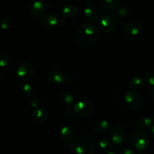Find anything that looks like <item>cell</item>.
Instances as JSON below:
<instances>
[{
    "label": "cell",
    "instance_id": "30",
    "mask_svg": "<svg viewBox=\"0 0 154 154\" xmlns=\"http://www.w3.org/2000/svg\"><path fill=\"white\" fill-rule=\"evenodd\" d=\"M121 154H136V152L134 150H132V149L128 148L126 150H125Z\"/></svg>",
    "mask_w": 154,
    "mask_h": 154
},
{
    "label": "cell",
    "instance_id": "18",
    "mask_svg": "<svg viewBox=\"0 0 154 154\" xmlns=\"http://www.w3.org/2000/svg\"><path fill=\"white\" fill-rule=\"evenodd\" d=\"M78 14V8L74 5H68L62 10V14L66 18H73Z\"/></svg>",
    "mask_w": 154,
    "mask_h": 154
},
{
    "label": "cell",
    "instance_id": "33",
    "mask_svg": "<svg viewBox=\"0 0 154 154\" xmlns=\"http://www.w3.org/2000/svg\"><path fill=\"white\" fill-rule=\"evenodd\" d=\"M138 154H148V153L146 152L145 150H141V151H140V153Z\"/></svg>",
    "mask_w": 154,
    "mask_h": 154
},
{
    "label": "cell",
    "instance_id": "5",
    "mask_svg": "<svg viewBox=\"0 0 154 154\" xmlns=\"http://www.w3.org/2000/svg\"><path fill=\"white\" fill-rule=\"evenodd\" d=\"M126 106L131 110L136 111L140 109L143 105V98L136 90H129L126 93L124 97Z\"/></svg>",
    "mask_w": 154,
    "mask_h": 154
},
{
    "label": "cell",
    "instance_id": "22",
    "mask_svg": "<svg viewBox=\"0 0 154 154\" xmlns=\"http://www.w3.org/2000/svg\"><path fill=\"white\" fill-rule=\"evenodd\" d=\"M20 92L23 96H30L33 93V88L30 84L24 83L20 86Z\"/></svg>",
    "mask_w": 154,
    "mask_h": 154
},
{
    "label": "cell",
    "instance_id": "13",
    "mask_svg": "<svg viewBox=\"0 0 154 154\" xmlns=\"http://www.w3.org/2000/svg\"><path fill=\"white\" fill-rule=\"evenodd\" d=\"M141 30V26L140 23L136 21H132L126 24L124 31L128 35L136 36L140 33Z\"/></svg>",
    "mask_w": 154,
    "mask_h": 154
},
{
    "label": "cell",
    "instance_id": "16",
    "mask_svg": "<svg viewBox=\"0 0 154 154\" xmlns=\"http://www.w3.org/2000/svg\"><path fill=\"white\" fill-rule=\"evenodd\" d=\"M109 127V123L105 120H99L93 125V132L97 134L105 133Z\"/></svg>",
    "mask_w": 154,
    "mask_h": 154
},
{
    "label": "cell",
    "instance_id": "21",
    "mask_svg": "<svg viewBox=\"0 0 154 154\" xmlns=\"http://www.w3.org/2000/svg\"><path fill=\"white\" fill-rule=\"evenodd\" d=\"M98 146H99V149L104 152H108L111 150L112 148V144L109 140L106 139V138H102L98 142Z\"/></svg>",
    "mask_w": 154,
    "mask_h": 154
},
{
    "label": "cell",
    "instance_id": "9",
    "mask_svg": "<svg viewBox=\"0 0 154 154\" xmlns=\"http://www.w3.org/2000/svg\"><path fill=\"white\" fill-rule=\"evenodd\" d=\"M59 19L56 14L53 13L46 14L42 17L41 20V24L45 29H54L58 24Z\"/></svg>",
    "mask_w": 154,
    "mask_h": 154
},
{
    "label": "cell",
    "instance_id": "15",
    "mask_svg": "<svg viewBox=\"0 0 154 154\" xmlns=\"http://www.w3.org/2000/svg\"><path fill=\"white\" fill-rule=\"evenodd\" d=\"M49 117L48 111L44 108H37L33 111V118L38 123H44Z\"/></svg>",
    "mask_w": 154,
    "mask_h": 154
},
{
    "label": "cell",
    "instance_id": "2",
    "mask_svg": "<svg viewBox=\"0 0 154 154\" xmlns=\"http://www.w3.org/2000/svg\"><path fill=\"white\" fill-rule=\"evenodd\" d=\"M72 149L76 154H93L96 150V144L90 135H80L72 141Z\"/></svg>",
    "mask_w": 154,
    "mask_h": 154
},
{
    "label": "cell",
    "instance_id": "23",
    "mask_svg": "<svg viewBox=\"0 0 154 154\" xmlns=\"http://www.w3.org/2000/svg\"><path fill=\"white\" fill-rule=\"evenodd\" d=\"M103 6L106 10H116L118 6V0H103Z\"/></svg>",
    "mask_w": 154,
    "mask_h": 154
},
{
    "label": "cell",
    "instance_id": "31",
    "mask_svg": "<svg viewBox=\"0 0 154 154\" xmlns=\"http://www.w3.org/2000/svg\"><path fill=\"white\" fill-rule=\"evenodd\" d=\"M150 96H151L152 99H154V87H153V88L150 90Z\"/></svg>",
    "mask_w": 154,
    "mask_h": 154
},
{
    "label": "cell",
    "instance_id": "32",
    "mask_svg": "<svg viewBox=\"0 0 154 154\" xmlns=\"http://www.w3.org/2000/svg\"><path fill=\"white\" fill-rule=\"evenodd\" d=\"M151 135H152V137L154 138V124L152 126V127H151Z\"/></svg>",
    "mask_w": 154,
    "mask_h": 154
},
{
    "label": "cell",
    "instance_id": "11",
    "mask_svg": "<svg viewBox=\"0 0 154 154\" xmlns=\"http://www.w3.org/2000/svg\"><path fill=\"white\" fill-rule=\"evenodd\" d=\"M48 80L51 84L54 85H60L66 81L64 74L59 70H53L48 73Z\"/></svg>",
    "mask_w": 154,
    "mask_h": 154
},
{
    "label": "cell",
    "instance_id": "7",
    "mask_svg": "<svg viewBox=\"0 0 154 154\" xmlns=\"http://www.w3.org/2000/svg\"><path fill=\"white\" fill-rule=\"evenodd\" d=\"M73 111L77 115L81 117H88L93 111V105L89 101L81 100L75 104Z\"/></svg>",
    "mask_w": 154,
    "mask_h": 154
},
{
    "label": "cell",
    "instance_id": "29",
    "mask_svg": "<svg viewBox=\"0 0 154 154\" xmlns=\"http://www.w3.org/2000/svg\"><path fill=\"white\" fill-rule=\"evenodd\" d=\"M74 113H75V111H72V110H66L64 112V117H66L68 120H71V119H72L74 117Z\"/></svg>",
    "mask_w": 154,
    "mask_h": 154
},
{
    "label": "cell",
    "instance_id": "10",
    "mask_svg": "<svg viewBox=\"0 0 154 154\" xmlns=\"http://www.w3.org/2000/svg\"><path fill=\"white\" fill-rule=\"evenodd\" d=\"M47 5L42 1H35L32 3L29 8V13L32 17H39L45 13Z\"/></svg>",
    "mask_w": 154,
    "mask_h": 154
},
{
    "label": "cell",
    "instance_id": "26",
    "mask_svg": "<svg viewBox=\"0 0 154 154\" xmlns=\"http://www.w3.org/2000/svg\"><path fill=\"white\" fill-rule=\"evenodd\" d=\"M9 61H10V57L6 53H1L0 54V66L2 68H4L8 66Z\"/></svg>",
    "mask_w": 154,
    "mask_h": 154
},
{
    "label": "cell",
    "instance_id": "3",
    "mask_svg": "<svg viewBox=\"0 0 154 154\" xmlns=\"http://www.w3.org/2000/svg\"><path fill=\"white\" fill-rule=\"evenodd\" d=\"M117 24V17L111 13L105 12L98 19L99 29L105 34H108L114 29Z\"/></svg>",
    "mask_w": 154,
    "mask_h": 154
},
{
    "label": "cell",
    "instance_id": "25",
    "mask_svg": "<svg viewBox=\"0 0 154 154\" xmlns=\"http://www.w3.org/2000/svg\"><path fill=\"white\" fill-rule=\"evenodd\" d=\"M144 82L149 86L154 87V71L148 72L144 76Z\"/></svg>",
    "mask_w": 154,
    "mask_h": 154
},
{
    "label": "cell",
    "instance_id": "6",
    "mask_svg": "<svg viewBox=\"0 0 154 154\" xmlns=\"http://www.w3.org/2000/svg\"><path fill=\"white\" fill-rule=\"evenodd\" d=\"M34 69L31 63L28 62H23L18 66L17 69V75L22 81H27L33 76Z\"/></svg>",
    "mask_w": 154,
    "mask_h": 154
},
{
    "label": "cell",
    "instance_id": "14",
    "mask_svg": "<svg viewBox=\"0 0 154 154\" xmlns=\"http://www.w3.org/2000/svg\"><path fill=\"white\" fill-rule=\"evenodd\" d=\"M60 137L64 142H71L74 140V131L71 126L64 125L60 128Z\"/></svg>",
    "mask_w": 154,
    "mask_h": 154
},
{
    "label": "cell",
    "instance_id": "4",
    "mask_svg": "<svg viewBox=\"0 0 154 154\" xmlns=\"http://www.w3.org/2000/svg\"><path fill=\"white\" fill-rule=\"evenodd\" d=\"M130 142L136 150H145L150 145V137L144 131H135L131 136Z\"/></svg>",
    "mask_w": 154,
    "mask_h": 154
},
{
    "label": "cell",
    "instance_id": "35",
    "mask_svg": "<svg viewBox=\"0 0 154 154\" xmlns=\"http://www.w3.org/2000/svg\"><path fill=\"white\" fill-rule=\"evenodd\" d=\"M85 1H87V2H92V1H93V0H85Z\"/></svg>",
    "mask_w": 154,
    "mask_h": 154
},
{
    "label": "cell",
    "instance_id": "17",
    "mask_svg": "<svg viewBox=\"0 0 154 154\" xmlns=\"http://www.w3.org/2000/svg\"><path fill=\"white\" fill-rule=\"evenodd\" d=\"M60 102L65 108H69L75 105V98L72 96V94L66 92V93H63V95L61 96Z\"/></svg>",
    "mask_w": 154,
    "mask_h": 154
},
{
    "label": "cell",
    "instance_id": "19",
    "mask_svg": "<svg viewBox=\"0 0 154 154\" xmlns=\"http://www.w3.org/2000/svg\"><path fill=\"white\" fill-rule=\"evenodd\" d=\"M144 80H143L140 77L136 76L131 79L130 82H129V87L132 90H140L144 86Z\"/></svg>",
    "mask_w": 154,
    "mask_h": 154
},
{
    "label": "cell",
    "instance_id": "8",
    "mask_svg": "<svg viewBox=\"0 0 154 154\" xmlns=\"http://www.w3.org/2000/svg\"><path fill=\"white\" fill-rule=\"evenodd\" d=\"M126 137V132L124 128L121 126H116L112 129L111 132V141L116 145L123 144Z\"/></svg>",
    "mask_w": 154,
    "mask_h": 154
},
{
    "label": "cell",
    "instance_id": "24",
    "mask_svg": "<svg viewBox=\"0 0 154 154\" xmlns=\"http://www.w3.org/2000/svg\"><path fill=\"white\" fill-rule=\"evenodd\" d=\"M12 25V19L9 17H3L1 19V26L3 30H7Z\"/></svg>",
    "mask_w": 154,
    "mask_h": 154
},
{
    "label": "cell",
    "instance_id": "27",
    "mask_svg": "<svg viewBox=\"0 0 154 154\" xmlns=\"http://www.w3.org/2000/svg\"><path fill=\"white\" fill-rule=\"evenodd\" d=\"M129 13V10L127 7H125V6H122V7L119 8L117 10V16L119 17L124 18L128 16Z\"/></svg>",
    "mask_w": 154,
    "mask_h": 154
},
{
    "label": "cell",
    "instance_id": "34",
    "mask_svg": "<svg viewBox=\"0 0 154 154\" xmlns=\"http://www.w3.org/2000/svg\"><path fill=\"white\" fill-rule=\"evenodd\" d=\"M106 154H117V153H115V152H114V151H111V150H110V151H108V153H107Z\"/></svg>",
    "mask_w": 154,
    "mask_h": 154
},
{
    "label": "cell",
    "instance_id": "1",
    "mask_svg": "<svg viewBox=\"0 0 154 154\" xmlns=\"http://www.w3.org/2000/svg\"><path fill=\"white\" fill-rule=\"evenodd\" d=\"M99 29L91 22L83 23L77 30L78 43L84 48H90L95 45L99 40Z\"/></svg>",
    "mask_w": 154,
    "mask_h": 154
},
{
    "label": "cell",
    "instance_id": "12",
    "mask_svg": "<svg viewBox=\"0 0 154 154\" xmlns=\"http://www.w3.org/2000/svg\"><path fill=\"white\" fill-rule=\"evenodd\" d=\"M84 14L87 20L90 21H94L99 19V11L95 5L90 3L84 8Z\"/></svg>",
    "mask_w": 154,
    "mask_h": 154
},
{
    "label": "cell",
    "instance_id": "28",
    "mask_svg": "<svg viewBox=\"0 0 154 154\" xmlns=\"http://www.w3.org/2000/svg\"><path fill=\"white\" fill-rule=\"evenodd\" d=\"M39 104H40V101H39L38 98L36 97V96H32V97L30 98V105L34 109L38 108Z\"/></svg>",
    "mask_w": 154,
    "mask_h": 154
},
{
    "label": "cell",
    "instance_id": "20",
    "mask_svg": "<svg viewBox=\"0 0 154 154\" xmlns=\"http://www.w3.org/2000/svg\"><path fill=\"white\" fill-rule=\"evenodd\" d=\"M138 126L141 129H147L153 126V121L150 117H141L137 122Z\"/></svg>",
    "mask_w": 154,
    "mask_h": 154
}]
</instances>
